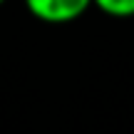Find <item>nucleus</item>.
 <instances>
[{
  "instance_id": "1",
  "label": "nucleus",
  "mask_w": 134,
  "mask_h": 134,
  "mask_svg": "<svg viewBox=\"0 0 134 134\" xmlns=\"http://www.w3.org/2000/svg\"><path fill=\"white\" fill-rule=\"evenodd\" d=\"M23 3L27 8V13L40 23L67 25L80 20L94 5V0H23Z\"/></svg>"
},
{
  "instance_id": "2",
  "label": "nucleus",
  "mask_w": 134,
  "mask_h": 134,
  "mask_svg": "<svg viewBox=\"0 0 134 134\" xmlns=\"http://www.w3.org/2000/svg\"><path fill=\"white\" fill-rule=\"evenodd\" d=\"M94 5L112 18H134V0H94Z\"/></svg>"
},
{
  "instance_id": "3",
  "label": "nucleus",
  "mask_w": 134,
  "mask_h": 134,
  "mask_svg": "<svg viewBox=\"0 0 134 134\" xmlns=\"http://www.w3.org/2000/svg\"><path fill=\"white\" fill-rule=\"evenodd\" d=\"M3 3H5V0H0V5H3Z\"/></svg>"
}]
</instances>
